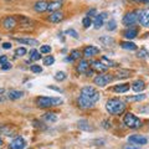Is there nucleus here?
Returning a JSON list of instances; mask_svg holds the SVG:
<instances>
[{
  "label": "nucleus",
  "mask_w": 149,
  "mask_h": 149,
  "mask_svg": "<svg viewBox=\"0 0 149 149\" xmlns=\"http://www.w3.org/2000/svg\"><path fill=\"white\" fill-rule=\"evenodd\" d=\"M63 17H65L63 13H61V11H54V13L49 16V20H50L51 22H54V24H56V22L62 21Z\"/></svg>",
  "instance_id": "16"
},
{
  "label": "nucleus",
  "mask_w": 149,
  "mask_h": 149,
  "mask_svg": "<svg viewBox=\"0 0 149 149\" xmlns=\"http://www.w3.org/2000/svg\"><path fill=\"white\" fill-rule=\"evenodd\" d=\"M4 92V90H0V93H3Z\"/></svg>",
  "instance_id": "52"
},
{
  "label": "nucleus",
  "mask_w": 149,
  "mask_h": 149,
  "mask_svg": "<svg viewBox=\"0 0 149 149\" xmlns=\"http://www.w3.org/2000/svg\"><path fill=\"white\" fill-rule=\"evenodd\" d=\"M26 147V142L22 137H16L10 143V149H24Z\"/></svg>",
  "instance_id": "9"
},
{
  "label": "nucleus",
  "mask_w": 149,
  "mask_h": 149,
  "mask_svg": "<svg viewBox=\"0 0 149 149\" xmlns=\"http://www.w3.org/2000/svg\"><path fill=\"white\" fill-rule=\"evenodd\" d=\"M81 51L80 50H72L71 51V54H70V56L66 58L67 61H70V62H72V61H74V60H77V58H80L81 57Z\"/></svg>",
  "instance_id": "26"
},
{
  "label": "nucleus",
  "mask_w": 149,
  "mask_h": 149,
  "mask_svg": "<svg viewBox=\"0 0 149 149\" xmlns=\"http://www.w3.org/2000/svg\"><path fill=\"white\" fill-rule=\"evenodd\" d=\"M144 88H146V83H144L142 80H137L132 83V90L134 92H142Z\"/></svg>",
  "instance_id": "21"
},
{
  "label": "nucleus",
  "mask_w": 149,
  "mask_h": 149,
  "mask_svg": "<svg viewBox=\"0 0 149 149\" xmlns=\"http://www.w3.org/2000/svg\"><path fill=\"white\" fill-rule=\"evenodd\" d=\"M17 20H19V22H20V24H22V25L31 24V22H32L30 19H27V17H25V16H19V17H17Z\"/></svg>",
  "instance_id": "38"
},
{
  "label": "nucleus",
  "mask_w": 149,
  "mask_h": 149,
  "mask_svg": "<svg viewBox=\"0 0 149 149\" xmlns=\"http://www.w3.org/2000/svg\"><path fill=\"white\" fill-rule=\"evenodd\" d=\"M77 103H78V107H80V108H82V109H88V108H92V107L95 106L93 103H91V102H88V101H86L85 98H82L81 96L78 97Z\"/></svg>",
  "instance_id": "20"
},
{
  "label": "nucleus",
  "mask_w": 149,
  "mask_h": 149,
  "mask_svg": "<svg viewBox=\"0 0 149 149\" xmlns=\"http://www.w3.org/2000/svg\"><path fill=\"white\" fill-rule=\"evenodd\" d=\"M128 141L133 144H138V146H144V144L148 143V139L143 136H139V134H134V136H130L128 138Z\"/></svg>",
  "instance_id": "10"
},
{
  "label": "nucleus",
  "mask_w": 149,
  "mask_h": 149,
  "mask_svg": "<svg viewBox=\"0 0 149 149\" xmlns=\"http://www.w3.org/2000/svg\"><path fill=\"white\" fill-rule=\"evenodd\" d=\"M139 15H141V10H134V11H130L128 14H125L124 17H123V24L125 26H129V25H133L139 20Z\"/></svg>",
  "instance_id": "5"
},
{
  "label": "nucleus",
  "mask_w": 149,
  "mask_h": 149,
  "mask_svg": "<svg viewBox=\"0 0 149 149\" xmlns=\"http://www.w3.org/2000/svg\"><path fill=\"white\" fill-rule=\"evenodd\" d=\"M112 80H113V77H112L111 74H98L97 77H95L93 82H95V85H97L98 87H104V86L108 85Z\"/></svg>",
  "instance_id": "6"
},
{
  "label": "nucleus",
  "mask_w": 149,
  "mask_h": 149,
  "mask_svg": "<svg viewBox=\"0 0 149 149\" xmlns=\"http://www.w3.org/2000/svg\"><path fill=\"white\" fill-rule=\"evenodd\" d=\"M5 62H8V57H6V55H1L0 56V66H3Z\"/></svg>",
  "instance_id": "45"
},
{
  "label": "nucleus",
  "mask_w": 149,
  "mask_h": 149,
  "mask_svg": "<svg viewBox=\"0 0 149 149\" xmlns=\"http://www.w3.org/2000/svg\"><path fill=\"white\" fill-rule=\"evenodd\" d=\"M60 1H61V0H60Z\"/></svg>",
  "instance_id": "53"
},
{
  "label": "nucleus",
  "mask_w": 149,
  "mask_h": 149,
  "mask_svg": "<svg viewBox=\"0 0 149 149\" xmlns=\"http://www.w3.org/2000/svg\"><path fill=\"white\" fill-rule=\"evenodd\" d=\"M3 49H5V50L11 49V44H10V42H4V44H3Z\"/></svg>",
  "instance_id": "48"
},
{
  "label": "nucleus",
  "mask_w": 149,
  "mask_h": 149,
  "mask_svg": "<svg viewBox=\"0 0 149 149\" xmlns=\"http://www.w3.org/2000/svg\"><path fill=\"white\" fill-rule=\"evenodd\" d=\"M77 71L80 73H83L86 76H91L93 73V70L90 68V62L86 61V60H81L80 63L77 65Z\"/></svg>",
  "instance_id": "7"
},
{
  "label": "nucleus",
  "mask_w": 149,
  "mask_h": 149,
  "mask_svg": "<svg viewBox=\"0 0 149 149\" xmlns=\"http://www.w3.org/2000/svg\"><path fill=\"white\" fill-rule=\"evenodd\" d=\"M130 76V71L129 70H119V71L117 72V78H127Z\"/></svg>",
  "instance_id": "30"
},
{
  "label": "nucleus",
  "mask_w": 149,
  "mask_h": 149,
  "mask_svg": "<svg viewBox=\"0 0 149 149\" xmlns=\"http://www.w3.org/2000/svg\"><path fill=\"white\" fill-rule=\"evenodd\" d=\"M82 98H85L86 101L88 102H91V103H97V102L100 101L101 98V96H100V92L96 90L95 87H92V86H85L81 90V95H80Z\"/></svg>",
  "instance_id": "3"
},
{
  "label": "nucleus",
  "mask_w": 149,
  "mask_h": 149,
  "mask_svg": "<svg viewBox=\"0 0 149 149\" xmlns=\"http://www.w3.org/2000/svg\"><path fill=\"white\" fill-rule=\"evenodd\" d=\"M40 52H41V54H50V52H51V47H50L49 45L41 46V47H40Z\"/></svg>",
  "instance_id": "39"
},
{
  "label": "nucleus",
  "mask_w": 149,
  "mask_h": 149,
  "mask_svg": "<svg viewBox=\"0 0 149 149\" xmlns=\"http://www.w3.org/2000/svg\"><path fill=\"white\" fill-rule=\"evenodd\" d=\"M123 149H141V146H138V144H127Z\"/></svg>",
  "instance_id": "43"
},
{
  "label": "nucleus",
  "mask_w": 149,
  "mask_h": 149,
  "mask_svg": "<svg viewBox=\"0 0 149 149\" xmlns=\"http://www.w3.org/2000/svg\"><path fill=\"white\" fill-rule=\"evenodd\" d=\"M30 70L32 72H35V73H40V72H42V68H41L39 65H32V66L30 67Z\"/></svg>",
  "instance_id": "42"
},
{
  "label": "nucleus",
  "mask_w": 149,
  "mask_h": 149,
  "mask_svg": "<svg viewBox=\"0 0 149 149\" xmlns=\"http://www.w3.org/2000/svg\"><path fill=\"white\" fill-rule=\"evenodd\" d=\"M103 127L104 128H111V123L108 120H103Z\"/></svg>",
  "instance_id": "49"
},
{
  "label": "nucleus",
  "mask_w": 149,
  "mask_h": 149,
  "mask_svg": "<svg viewBox=\"0 0 149 149\" xmlns=\"http://www.w3.org/2000/svg\"><path fill=\"white\" fill-rule=\"evenodd\" d=\"M123 122H124V124L127 125V127L133 128V129L139 128V127L142 125V120L139 119L138 117H136V116H134L133 113H130V112H128V113L124 114Z\"/></svg>",
  "instance_id": "4"
},
{
  "label": "nucleus",
  "mask_w": 149,
  "mask_h": 149,
  "mask_svg": "<svg viewBox=\"0 0 149 149\" xmlns=\"http://www.w3.org/2000/svg\"><path fill=\"white\" fill-rule=\"evenodd\" d=\"M26 49L25 47H19V49H16V51H15V55L16 56H24V55H26Z\"/></svg>",
  "instance_id": "40"
},
{
  "label": "nucleus",
  "mask_w": 149,
  "mask_h": 149,
  "mask_svg": "<svg viewBox=\"0 0 149 149\" xmlns=\"http://www.w3.org/2000/svg\"><path fill=\"white\" fill-rule=\"evenodd\" d=\"M96 13H97V10H96V9H91L90 11H87V16H88V17L96 16Z\"/></svg>",
  "instance_id": "46"
},
{
  "label": "nucleus",
  "mask_w": 149,
  "mask_h": 149,
  "mask_svg": "<svg viewBox=\"0 0 149 149\" xmlns=\"http://www.w3.org/2000/svg\"><path fill=\"white\" fill-rule=\"evenodd\" d=\"M82 25H83V27H90L91 25H92V20H91V17H88V16H86V17H83V20H82Z\"/></svg>",
  "instance_id": "37"
},
{
  "label": "nucleus",
  "mask_w": 149,
  "mask_h": 149,
  "mask_svg": "<svg viewBox=\"0 0 149 149\" xmlns=\"http://www.w3.org/2000/svg\"><path fill=\"white\" fill-rule=\"evenodd\" d=\"M100 42L108 47V46H113L114 45V39L113 37H111V36H102V37H100Z\"/></svg>",
  "instance_id": "23"
},
{
  "label": "nucleus",
  "mask_w": 149,
  "mask_h": 149,
  "mask_svg": "<svg viewBox=\"0 0 149 149\" xmlns=\"http://www.w3.org/2000/svg\"><path fill=\"white\" fill-rule=\"evenodd\" d=\"M1 68H3V70H9V68H11V63L5 62V63H4L3 66H1Z\"/></svg>",
  "instance_id": "47"
},
{
  "label": "nucleus",
  "mask_w": 149,
  "mask_h": 149,
  "mask_svg": "<svg viewBox=\"0 0 149 149\" xmlns=\"http://www.w3.org/2000/svg\"><path fill=\"white\" fill-rule=\"evenodd\" d=\"M143 26H149V9L146 10H141V15H139L138 20Z\"/></svg>",
  "instance_id": "14"
},
{
  "label": "nucleus",
  "mask_w": 149,
  "mask_h": 149,
  "mask_svg": "<svg viewBox=\"0 0 149 149\" xmlns=\"http://www.w3.org/2000/svg\"><path fill=\"white\" fill-rule=\"evenodd\" d=\"M77 125H78V128L82 129V130H93V128L91 127L90 123H88L86 119H81V120H78Z\"/></svg>",
  "instance_id": "27"
},
{
  "label": "nucleus",
  "mask_w": 149,
  "mask_h": 149,
  "mask_svg": "<svg viewBox=\"0 0 149 149\" xmlns=\"http://www.w3.org/2000/svg\"><path fill=\"white\" fill-rule=\"evenodd\" d=\"M101 61L103 62L107 67H109V66L111 67H116V66H117V63H116L114 61H112V60H109L108 57H106V56H103V57L101 58Z\"/></svg>",
  "instance_id": "31"
},
{
  "label": "nucleus",
  "mask_w": 149,
  "mask_h": 149,
  "mask_svg": "<svg viewBox=\"0 0 149 149\" xmlns=\"http://www.w3.org/2000/svg\"><path fill=\"white\" fill-rule=\"evenodd\" d=\"M66 34H68L70 36H72V37H74V39H77L78 37V35H77V32L74 31L73 29H68L67 31H66Z\"/></svg>",
  "instance_id": "44"
},
{
  "label": "nucleus",
  "mask_w": 149,
  "mask_h": 149,
  "mask_svg": "<svg viewBox=\"0 0 149 149\" xmlns=\"http://www.w3.org/2000/svg\"><path fill=\"white\" fill-rule=\"evenodd\" d=\"M1 147H3V139L0 138V148H1Z\"/></svg>",
  "instance_id": "51"
},
{
  "label": "nucleus",
  "mask_w": 149,
  "mask_h": 149,
  "mask_svg": "<svg viewBox=\"0 0 149 149\" xmlns=\"http://www.w3.org/2000/svg\"><path fill=\"white\" fill-rule=\"evenodd\" d=\"M116 27H117V25H116V21H114V20H111V21H108V25H107V29H108L109 31H113V30H116Z\"/></svg>",
  "instance_id": "41"
},
{
  "label": "nucleus",
  "mask_w": 149,
  "mask_h": 149,
  "mask_svg": "<svg viewBox=\"0 0 149 149\" xmlns=\"http://www.w3.org/2000/svg\"><path fill=\"white\" fill-rule=\"evenodd\" d=\"M63 101L60 97H37L36 104L40 108H50V107L61 106Z\"/></svg>",
  "instance_id": "2"
},
{
  "label": "nucleus",
  "mask_w": 149,
  "mask_h": 149,
  "mask_svg": "<svg viewBox=\"0 0 149 149\" xmlns=\"http://www.w3.org/2000/svg\"><path fill=\"white\" fill-rule=\"evenodd\" d=\"M146 95H137V96H128L125 97V101L127 102H141L143 100H146Z\"/></svg>",
  "instance_id": "28"
},
{
  "label": "nucleus",
  "mask_w": 149,
  "mask_h": 149,
  "mask_svg": "<svg viewBox=\"0 0 149 149\" xmlns=\"http://www.w3.org/2000/svg\"><path fill=\"white\" fill-rule=\"evenodd\" d=\"M49 9V3L46 0H40V1H36L34 5V10L36 13H44Z\"/></svg>",
  "instance_id": "13"
},
{
  "label": "nucleus",
  "mask_w": 149,
  "mask_h": 149,
  "mask_svg": "<svg viewBox=\"0 0 149 149\" xmlns=\"http://www.w3.org/2000/svg\"><path fill=\"white\" fill-rule=\"evenodd\" d=\"M113 91L117 93H125L127 91H129V85L128 83H122V85H117L113 87Z\"/></svg>",
  "instance_id": "25"
},
{
  "label": "nucleus",
  "mask_w": 149,
  "mask_h": 149,
  "mask_svg": "<svg viewBox=\"0 0 149 149\" xmlns=\"http://www.w3.org/2000/svg\"><path fill=\"white\" fill-rule=\"evenodd\" d=\"M44 119L46 120V122L54 123V122H56V120H57V116H56V113H54V112H49V113H45Z\"/></svg>",
  "instance_id": "29"
},
{
  "label": "nucleus",
  "mask_w": 149,
  "mask_h": 149,
  "mask_svg": "<svg viewBox=\"0 0 149 149\" xmlns=\"http://www.w3.org/2000/svg\"><path fill=\"white\" fill-rule=\"evenodd\" d=\"M16 25H17V20L14 16H6L3 20V27L6 30H13Z\"/></svg>",
  "instance_id": "8"
},
{
  "label": "nucleus",
  "mask_w": 149,
  "mask_h": 149,
  "mask_svg": "<svg viewBox=\"0 0 149 149\" xmlns=\"http://www.w3.org/2000/svg\"><path fill=\"white\" fill-rule=\"evenodd\" d=\"M138 35V29L137 27H129L128 30H125L124 32H123V36L125 37L127 40H132V39H134Z\"/></svg>",
  "instance_id": "19"
},
{
  "label": "nucleus",
  "mask_w": 149,
  "mask_h": 149,
  "mask_svg": "<svg viewBox=\"0 0 149 149\" xmlns=\"http://www.w3.org/2000/svg\"><path fill=\"white\" fill-rule=\"evenodd\" d=\"M0 132H1L3 134H5V136H13L11 129L9 128L8 125H1V127H0Z\"/></svg>",
  "instance_id": "35"
},
{
  "label": "nucleus",
  "mask_w": 149,
  "mask_h": 149,
  "mask_svg": "<svg viewBox=\"0 0 149 149\" xmlns=\"http://www.w3.org/2000/svg\"><path fill=\"white\" fill-rule=\"evenodd\" d=\"M62 6V3L60 1V0H56V1H52V3H49V11H58L60 9Z\"/></svg>",
  "instance_id": "24"
},
{
  "label": "nucleus",
  "mask_w": 149,
  "mask_h": 149,
  "mask_svg": "<svg viewBox=\"0 0 149 149\" xmlns=\"http://www.w3.org/2000/svg\"><path fill=\"white\" fill-rule=\"evenodd\" d=\"M120 47L124 49V50H129V51H134V50H137V45L132 42V41H123V42H120Z\"/></svg>",
  "instance_id": "22"
},
{
  "label": "nucleus",
  "mask_w": 149,
  "mask_h": 149,
  "mask_svg": "<svg viewBox=\"0 0 149 149\" xmlns=\"http://www.w3.org/2000/svg\"><path fill=\"white\" fill-rule=\"evenodd\" d=\"M98 54H100V49L96 47V46H93V45L86 46V47L83 49V56L87 58L92 57V56H95V55H98Z\"/></svg>",
  "instance_id": "11"
},
{
  "label": "nucleus",
  "mask_w": 149,
  "mask_h": 149,
  "mask_svg": "<svg viewBox=\"0 0 149 149\" xmlns=\"http://www.w3.org/2000/svg\"><path fill=\"white\" fill-rule=\"evenodd\" d=\"M134 1H138V3H149V0H134Z\"/></svg>",
  "instance_id": "50"
},
{
  "label": "nucleus",
  "mask_w": 149,
  "mask_h": 149,
  "mask_svg": "<svg viewBox=\"0 0 149 149\" xmlns=\"http://www.w3.org/2000/svg\"><path fill=\"white\" fill-rule=\"evenodd\" d=\"M91 67H92V70L93 71H96V72H98V73H101V72H106L107 70H108V67L106 66V65L103 63L100 60V61H92L91 62Z\"/></svg>",
  "instance_id": "12"
},
{
  "label": "nucleus",
  "mask_w": 149,
  "mask_h": 149,
  "mask_svg": "<svg viewBox=\"0 0 149 149\" xmlns=\"http://www.w3.org/2000/svg\"><path fill=\"white\" fill-rule=\"evenodd\" d=\"M40 58H41V55H40L39 51L32 50L30 52V60L31 61H37V60H40Z\"/></svg>",
  "instance_id": "32"
},
{
  "label": "nucleus",
  "mask_w": 149,
  "mask_h": 149,
  "mask_svg": "<svg viewBox=\"0 0 149 149\" xmlns=\"http://www.w3.org/2000/svg\"><path fill=\"white\" fill-rule=\"evenodd\" d=\"M137 56H138L139 58H147L148 56H149V51L147 49H141L137 52Z\"/></svg>",
  "instance_id": "33"
},
{
  "label": "nucleus",
  "mask_w": 149,
  "mask_h": 149,
  "mask_svg": "<svg viewBox=\"0 0 149 149\" xmlns=\"http://www.w3.org/2000/svg\"><path fill=\"white\" fill-rule=\"evenodd\" d=\"M15 41L20 44H25V45H30V46H37L39 45V41L35 40V39H24V37H15L14 39Z\"/></svg>",
  "instance_id": "18"
},
{
  "label": "nucleus",
  "mask_w": 149,
  "mask_h": 149,
  "mask_svg": "<svg viewBox=\"0 0 149 149\" xmlns=\"http://www.w3.org/2000/svg\"><path fill=\"white\" fill-rule=\"evenodd\" d=\"M66 77H67V74L65 73L63 71H60V72H57L55 74V80L56 81H58V82H61V81H63V80H66Z\"/></svg>",
  "instance_id": "34"
},
{
  "label": "nucleus",
  "mask_w": 149,
  "mask_h": 149,
  "mask_svg": "<svg viewBox=\"0 0 149 149\" xmlns=\"http://www.w3.org/2000/svg\"><path fill=\"white\" fill-rule=\"evenodd\" d=\"M106 109L109 112V114H113V116L122 114L125 111V103L119 98H111L107 101Z\"/></svg>",
  "instance_id": "1"
},
{
  "label": "nucleus",
  "mask_w": 149,
  "mask_h": 149,
  "mask_svg": "<svg viewBox=\"0 0 149 149\" xmlns=\"http://www.w3.org/2000/svg\"><path fill=\"white\" fill-rule=\"evenodd\" d=\"M55 62V57L54 56H47V57L44 58V65L45 66H50V65H52Z\"/></svg>",
  "instance_id": "36"
},
{
  "label": "nucleus",
  "mask_w": 149,
  "mask_h": 149,
  "mask_svg": "<svg viewBox=\"0 0 149 149\" xmlns=\"http://www.w3.org/2000/svg\"><path fill=\"white\" fill-rule=\"evenodd\" d=\"M8 97H9V100H13V101L19 100V98H22V97H24V91H20V90H11V91H9Z\"/></svg>",
  "instance_id": "17"
},
{
  "label": "nucleus",
  "mask_w": 149,
  "mask_h": 149,
  "mask_svg": "<svg viewBox=\"0 0 149 149\" xmlns=\"http://www.w3.org/2000/svg\"><path fill=\"white\" fill-rule=\"evenodd\" d=\"M107 17V14L106 13H102L100 15H96L95 16V20H93V25H95L96 29H100V27L103 26V22H104V19Z\"/></svg>",
  "instance_id": "15"
}]
</instances>
